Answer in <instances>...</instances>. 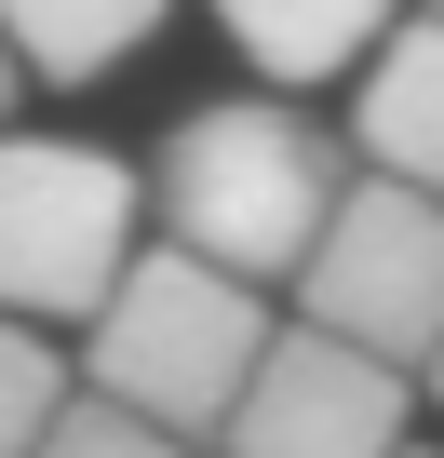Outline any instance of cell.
I'll use <instances>...</instances> for the list:
<instances>
[{
	"mask_svg": "<svg viewBox=\"0 0 444 458\" xmlns=\"http://www.w3.org/2000/svg\"><path fill=\"white\" fill-rule=\"evenodd\" d=\"M148 189H162V229L188 257L243 270V284H283V270L323 257V229L350 202V148L310 135L283 95H215V108H188L162 135V175Z\"/></svg>",
	"mask_w": 444,
	"mask_h": 458,
	"instance_id": "6da1fadb",
	"label": "cell"
},
{
	"mask_svg": "<svg viewBox=\"0 0 444 458\" xmlns=\"http://www.w3.org/2000/svg\"><path fill=\"white\" fill-rule=\"evenodd\" d=\"M256 364H270V310H256V284H243V270H215V257H188V243L135 257L121 297L81 324V377H95L108 404L188 431V445H202V431H230V404H243Z\"/></svg>",
	"mask_w": 444,
	"mask_h": 458,
	"instance_id": "7a4b0ae2",
	"label": "cell"
},
{
	"mask_svg": "<svg viewBox=\"0 0 444 458\" xmlns=\"http://www.w3.org/2000/svg\"><path fill=\"white\" fill-rule=\"evenodd\" d=\"M135 162L81 135H0V310L95 324L135 270Z\"/></svg>",
	"mask_w": 444,
	"mask_h": 458,
	"instance_id": "3957f363",
	"label": "cell"
},
{
	"mask_svg": "<svg viewBox=\"0 0 444 458\" xmlns=\"http://www.w3.org/2000/svg\"><path fill=\"white\" fill-rule=\"evenodd\" d=\"M297 324L377 351V364H431L444 351V189H404V175H350L323 257L297 270Z\"/></svg>",
	"mask_w": 444,
	"mask_h": 458,
	"instance_id": "277c9868",
	"label": "cell"
},
{
	"mask_svg": "<svg viewBox=\"0 0 444 458\" xmlns=\"http://www.w3.org/2000/svg\"><path fill=\"white\" fill-rule=\"evenodd\" d=\"M215 445L230 458H404V364H377L323 324H283Z\"/></svg>",
	"mask_w": 444,
	"mask_h": 458,
	"instance_id": "5b68a950",
	"label": "cell"
},
{
	"mask_svg": "<svg viewBox=\"0 0 444 458\" xmlns=\"http://www.w3.org/2000/svg\"><path fill=\"white\" fill-rule=\"evenodd\" d=\"M350 148H364V175L444 189V14L390 28V55H377L364 95H350Z\"/></svg>",
	"mask_w": 444,
	"mask_h": 458,
	"instance_id": "8992f818",
	"label": "cell"
},
{
	"mask_svg": "<svg viewBox=\"0 0 444 458\" xmlns=\"http://www.w3.org/2000/svg\"><path fill=\"white\" fill-rule=\"evenodd\" d=\"M230 14V41H243V68L256 81H337V68H364V41L390 28V0H215Z\"/></svg>",
	"mask_w": 444,
	"mask_h": 458,
	"instance_id": "52a82bcc",
	"label": "cell"
},
{
	"mask_svg": "<svg viewBox=\"0 0 444 458\" xmlns=\"http://www.w3.org/2000/svg\"><path fill=\"white\" fill-rule=\"evenodd\" d=\"M148 28H162V0H0V41L28 81H108Z\"/></svg>",
	"mask_w": 444,
	"mask_h": 458,
	"instance_id": "ba28073f",
	"label": "cell"
},
{
	"mask_svg": "<svg viewBox=\"0 0 444 458\" xmlns=\"http://www.w3.org/2000/svg\"><path fill=\"white\" fill-rule=\"evenodd\" d=\"M54 418H68V351L28 310H0V458H41Z\"/></svg>",
	"mask_w": 444,
	"mask_h": 458,
	"instance_id": "9c48e42d",
	"label": "cell"
},
{
	"mask_svg": "<svg viewBox=\"0 0 444 458\" xmlns=\"http://www.w3.org/2000/svg\"><path fill=\"white\" fill-rule=\"evenodd\" d=\"M41 458H188V431H162V418H135L108 391H68V418L41 431Z\"/></svg>",
	"mask_w": 444,
	"mask_h": 458,
	"instance_id": "30bf717a",
	"label": "cell"
},
{
	"mask_svg": "<svg viewBox=\"0 0 444 458\" xmlns=\"http://www.w3.org/2000/svg\"><path fill=\"white\" fill-rule=\"evenodd\" d=\"M14 81H28V68H14V41H0V108H14Z\"/></svg>",
	"mask_w": 444,
	"mask_h": 458,
	"instance_id": "8fae6325",
	"label": "cell"
},
{
	"mask_svg": "<svg viewBox=\"0 0 444 458\" xmlns=\"http://www.w3.org/2000/svg\"><path fill=\"white\" fill-rule=\"evenodd\" d=\"M431 391H444V351H431Z\"/></svg>",
	"mask_w": 444,
	"mask_h": 458,
	"instance_id": "7c38bea8",
	"label": "cell"
},
{
	"mask_svg": "<svg viewBox=\"0 0 444 458\" xmlns=\"http://www.w3.org/2000/svg\"><path fill=\"white\" fill-rule=\"evenodd\" d=\"M431 14H444V0H431Z\"/></svg>",
	"mask_w": 444,
	"mask_h": 458,
	"instance_id": "4fadbf2b",
	"label": "cell"
}]
</instances>
